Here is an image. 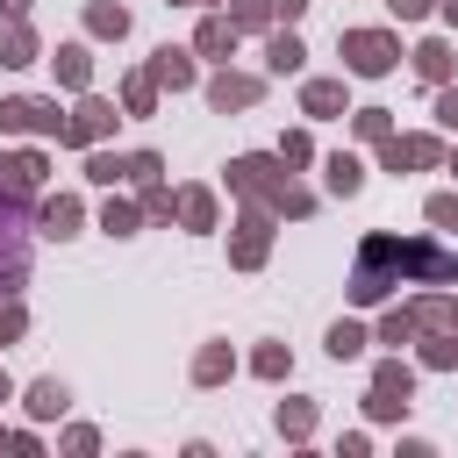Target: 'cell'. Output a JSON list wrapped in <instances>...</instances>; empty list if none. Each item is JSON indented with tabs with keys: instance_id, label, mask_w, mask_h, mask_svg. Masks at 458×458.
<instances>
[{
	"instance_id": "cell-34",
	"label": "cell",
	"mask_w": 458,
	"mask_h": 458,
	"mask_svg": "<svg viewBox=\"0 0 458 458\" xmlns=\"http://www.w3.org/2000/svg\"><path fill=\"white\" fill-rule=\"evenodd\" d=\"M308 157H315V143H308V136H301V129H293V136H286V143H279V165H308Z\"/></svg>"
},
{
	"instance_id": "cell-44",
	"label": "cell",
	"mask_w": 458,
	"mask_h": 458,
	"mask_svg": "<svg viewBox=\"0 0 458 458\" xmlns=\"http://www.w3.org/2000/svg\"><path fill=\"white\" fill-rule=\"evenodd\" d=\"M451 172H458V157H451Z\"/></svg>"
},
{
	"instance_id": "cell-14",
	"label": "cell",
	"mask_w": 458,
	"mask_h": 458,
	"mask_svg": "<svg viewBox=\"0 0 458 458\" xmlns=\"http://www.w3.org/2000/svg\"><path fill=\"white\" fill-rule=\"evenodd\" d=\"M36 222H43V236H72V229H79V200H72V193H50Z\"/></svg>"
},
{
	"instance_id": "cell-26",
	"label": "cell",
	"mask_w": 458,
	"mask_h": 458,
	"mask_svg": "<svg viewBox=\"0 0 458 458\" xmlns=\"http://www.w3.org/2000/svg\"><path fill=\"white\" fill-rule=\"evenodd\" d=\"M358 351H365V329L358 322H336L329 329V358H358Z\"/></svg>"
},
{
	"instance_id": "cell-17",
	"label": "cell",
	"mask_w": 458,
	"mask_h": 458,
	"mask_svg": "<svg viewBox=\"0 0 458 458\" xmlns=\"http://www.w3.org/2000/svg\"><path fill=\"white\" fill-rule=\"evenodd\" d=\"M415 72H422L429 86H444V79H451V43H422V50H415Z\"/></svg>"
},
{
	"instance_id": "cell-39",
	"label": "cell",
	"mask_w": 458,
	"mask_h": 458,
	"mask_svg": "<svg viewBox=\"0 0 458 458\" xmlns=\"http://www.w3.org/2000/svg\"><path fill=\"white\" fill-rule=\"evenodd\" d=\"M265 7H272L279 21H301V7H308V0H265Z\"/></svg>"
},
{
	"instance_id": "cell-20",
	"label": "cell",
	"mask_w": 458,
	"mask_h": 458,
	"mask_svg": "<svg viewBox=\"0 0 458 458\" xmlns=\"http://www.w3.org/2000/svg\"><path fill=\"white\" fill-rule=\"evenodd\" d=\"M229 365H236V358H229V344H208V351L193 358V379H200V386H215V379H229Z\"/></svg>"
},
{
	"instance_id": "cell-41",
	"label": "cell",
	"mask_w": 458,
	"mask_h": 458,
	"mask_svg": "<svg viewBox=\"0 0 458 458\" xmlns=\"http://www.w3.org/2000/svg\"><path fill=\"white\" fill-rule=\"evenodd\" d=\"M444 21H451V29H458V0H444Z\"/></svg>"
},
{
	"instance_id": "cell-22",
	"label": "cell",
	"mask_w": 458,
	"mask_h": 458,
	"mask_svg": "<svg viewBox=\"0 0 458 458\" xmlns=\"http://www.w3.org/2000/svg\"><path fill=\"white\" fill-rule=\"evenodd\" d=\"M301 57H308V50H301L293 36H272V43H265V72H301Z\"/></svg>"
},
{
	"instance_id": "cell-30",
	"label": "cell",
	"mask_w": 458,
	"mask_h": 458,
	"mask_svg": "<svg viewBox=\"0 0 458 458\" xmlns=\"http://www.w3.org/2000/svg\"><path fill=\"white\" fill-rule=\"evenodd\" d=\"M358 136H365V143H386V136H394V129H386V107H365V114H358Z\"/></svg>"
},
{
	"instance_id": "cell-37",
	"label": "cell",
	"mask_w": 458,
	"mask_h": 458,
	"mask_svg": "<svg viewBox=\"0 0 458 458\" xmlns=\"http://www.w3.org/2000/svg\"><path fill=\"white\" fill-rule=\"evenodd\" d=\"M157 172H165V165H157L150 150H136V157H129V179H157Z\"/></svg>"
},
{
	"instance_id": "cell-27",
	"label": "cell",
	"mask_w": 458,
	"mask_h": 458,
	"mask_svg": "<svg viewBox=\"0 0 458 458\" xmlns=\"http://www.w3.org/2000/svg\"><path fill=\"white\" fill-rule=\"evenodd\" d=\"M100 229H107V236H136V208H129V200H107Z\"/></svg>"
},
{
	"instance_id": "cell-32",
	"label": "cell",
	"mask_w": 458,
	"mask_h": 458,
	"mask_svg": "<svg viewBox=\"0 0 458 458\" xmlns=\"http://www.w3.org/2000/svg\"><path fill=\"white\" fill-rule=\"evenodd\" d=\"M408 336H415V315H408V308H401V315H386V322H379V344H408Z\"/></svg>"
},
{
	"instance_id": "cell-4",
	"label": "cell",
	"mask_w": 458,
	"mask_h": 458,
	"mask_svg": "<svg viewBox=\"0 0 458 458\" xmlns=\"http://www.w3.org/2000/svg\"><path fill=\"white\" fill-rule=\"evenodd\" d=\"M29 272V250H21V200H0V293H14Z\"/></svg>"
},
{
	"instance_id": "cell-21",
	"label": "cell",
	"mask_w": 458,
	"mask_h": 458,
	"mask_svg": "<svg viewBox=\"0 0 458 458\" xmlns=\"http://www.w3.org/2000/svg\"><path fill=\"white\" fill-rule=\"evenodd\" d=\"M64 401H72V394H64L57 379H36V386H29V415H43V422H50V415H64Z\"/></svg>"
},
{
	"instance_id": "cell-24",
	"label": "cell",
	"mask_w": 458,
	"mask_h": 458,
	"mask_svg": "<svg viewBox=\"0 0 458 458\" xmlns=\"http://www.w3.org/2000/svg\"><path fill=\"white\" fill-rule=\"evenodd\" d=\"M86 179H93V186H114V179H129V157H107V150H93V157H86Z\"/></svg>"
},
{
	"instance_id": "cell-35",
	"label": "cell",
	"mask_w": 458,
	"mask_h": 458,
	"mask_svg": "<svg viewBox=\"0 0 458 458\" xmlns=\"http://www.w3.org/2000/svg\"><path fill=\"white\" fill-rule=\"evenodd\" d=\"M429 222H437V229H458V193H437V200H429Z\"/></svg>"
},
{
	"instance_id": "cell-12",
	"label": "cell",
	"mask_w": 458,
	"mask_h": 458,
	"mask_svg": "<svg viewBox=\"0 0 458 458\" xmlns=\"http://www.w3.org/2000/svg\"><path fill=\"white\" fill-rule=\"evenodd\" d=\"M193 50H200V57H229V50H236V21H229V14H208L200 36H193Z\"/></svg>"
},
{
	"instance_id": "cell-33",
	"label": "cell",
	"mask_w": 458,
	"mask_h": 458,
	"mask_svg": "<svg viewBox=\"0 0 458 458\" xmlns=\"http://www.w3.org/2000/svg\"><path fill=\"white\" fill-rule=\"evenodd\" d=\"M250 365H258V379H279V372H286V344H265Z\"/></svg>"
},
{
	"instance_id": "cell-36",
	"label": "cell",
	"mask_w": 458,
	"mask_h": 458,
	"mask_svg": "<svg viewBox=\"0 0 458 458\" xmlns=\"http://www.w3.org/2000/svg\"><path fill=\"white\" fill-rule=\"evenodd\" d=\"M437 122H444V129H458V86H451V79L437 86Z\"/></svg>"
},
{
	"instance_id": "cell-1",
	"label": "cell",
	"mask_w": 458,
	"mask_h": 458,
	"mask_svg": "<svg viewBox=\"0 0 458 458\" xmlns=\"http://www.w3.org/2000/svg\"><path fill=\"white\" fill-rule=\"evenodd\" d=\"M401 272H422V279H458V258L451 250H437V243H415V236H372L365 243V258H358V272H351V301L358 308H372Z\"/></svg>"
},
{
	"instance_id": "cell-10",
	"label": "cell",
	"mask_w": 458,
	"mask_h": 458,
	"mask_svg": "<svg viewBox=\"0 0 458 458\" xmlns=\"http://www.w3.org/2000/svg\"><path fill=\"white\" fill-rule=\"evenodd\" d=\"M301 107H308L315 122L344 114V79H308V86H301Z\"/></svg>"
},
{
	"instance_id": "cell-28",
	"label": "cell",
	"mask_w": 458,
	"mask_h": 458,
	"mask_svg": "<svg viewBox=\"0 0 458 458\" xmlns=\"http://www.w3.org/2000/svg\"><path fill=\"white\" fill-rule=\"evenodd\" d=\"M279 429H286V437H308V429H315V408H308V401H286V408H279Z\"/></svg>"
},
{
	"instance_id": "cell-25",
	"label": "cell",
	"mask_w": 458,
	"mask_h": 458,
	"mask_svg": "<svg viewBox=\"0 0 458 458\" xmlns=\"http://www.w3.org/2000/svg\"><path fill=\"white\" fill-rule=\"evenodd\" d=\"M122 100H129V114H150V100H157V79H150V72H136V79L122 86Z\"/></svg>"
},
{
	"instance_id": "cell-38",
	"label": "cell",
	"mask_w": 458,
	"mask_h": 458,
	"mask_svg": "<svg viewBox=\"0 0 458 458\" xmlns=\"http://www.w3.org/2000/svg\"><path fill=\"white\" fill-rule=\"evenodd\" d=\"M386 7H394L401 21H422V14H429V0H386Z\"/></svg>"
},
{
	"instance_id": "cell-15",
	"label": "cell",
	"mask_w": 458,
	"mask_h": 458,
	"mask_svg": "<svg viewBox=\"0 0 458 458\" xmlns=\"http://www.w3.org/2000/svg\"><path fill=\"white\" fill-rule=\"evenodd\" d=\"M179 222H186V229H215V193H208V186H186V193H179Z\"/></svg>"
},
{
	"instance_id": "cell-7",
	"label": "cell",
	"mask_w": 458,
	"mask_h": 458,
	"mask_svg": "<svg viewBox=\"0 0 458 458\" xmlns=\"http://www.w3.org/2000/svg\"><path fill=\"white\" fill-rule=\"evenodd\" d=\"M43 186V150H14L0 157V200H29Z\"/></svg>"
},
{
	"instance_id": "cell-8",
	"label": "cell",
	"mask_w": 458,
	"mask_h": 458,
	"mask_svg": "<svg viewBox=\"0 0 458 458\" xmlns=\"http://www.w3.org/2000/svg\"><path fill=\"white\" fill-rule=\"evenodd\" d=\"M265 222H272V215H265V208H258V215H243V222H236V243H229V258H236V265H243V272H250V265H265V250H272V229H265Z\"/></svg>"
},
{
	"instance_id": "cell-40",
	"label": "cell",
	"mask_w": 458,
	"mask_h": 458,
	"mask_svg": "<svg viewBox=\"0 0 458 458\" xmlns=\"http://www.w3.org/2000/svg\"><path fill=\"white\" fill-rule=\"evenodd\" d=\"M7 7V21H29V0H0Z\"/></svg>"
},
{
	"instance_id": "cell-5",
	"label": "cell",
	"mask_w": 458,
	"mask_h": 458,
	"mask_svg": "<svg viewBox=\"0 0 458 458\" xmlns=\"http://www.w3.org/2000/svg\"><path fill=\"white\" fill-rule=\"evenodd\" d=\"M57 122H64V114H57L50 100H29V93H21V100H0V129H7V136H57Z\"/></svg>"
},
{
	"instance_id": "cell-18",
	"label": "cell",
	"mask_w": 458,
	"mask_h": 458,
	"mask_svg": "<svg viewBox=\"0 0 458 458\" xmlns=\"http://www.w3.org/2000/svg\"><path fill=\"white\" fill-rule=\"evenodd\" d=\"M50 64H57V79H64V86H86V72H93V57H86V43H64V50L50 57Z\"/></svg>"
},
{
	"instance_id": "cell-42",
	"label": "cell",
	"mask_w": 458,
	"mask_h": 458,
	"mask_svg": "<svg viewBox=\"0 0 458 458\" xmlns=\"http://www.w3.org/2000/svg\"><path fill=\"white\" fill-rule=\"evenodd\" d=\"M0 401H7V372H0Z\"/></svg>"
},
{
	"instance_id": "cell-9",
	"label": "cell",
	"mask_w": 458,
	"mask_h": 458,
	"mask_svg": "<svg viewBox=\"0 0 458 458\" xmlns=\"http://www.w3.org/2000/svg\"><path fill=\"white\" fill-rule=\"evenodd\" d=\"M208 100L229 114V107H250L258 100V79H243V72H222V79H208Z\"/></svg>"
},
{
	"instance_id": "cell-43",
	"label": "cell",
	"mask_w": 458,
	"mask_h": 458,
	"mask_svg": "<svg viewBox=\"0 0 458 458\" xmlns=\"http://www.w3.org/2000/svg\"><path fill=\"white\" fill-rule=\"evenodd\" d=\"M172 7H200V0H172Z\"/></svg>"
},
{
	"instance_id": "cell-23",
	"label": "cell",
	"mask_w": 458,
	"mask_h": 458,
	"mask_svg": "<svg viewBox=\"0 0 458 458\" xmlns=\"http://www.w3.org/2000/svg\"><path fill=\"white\" fill-rule=\"evenodd\" d=\"M86 29H93V36H129V7H107V0H100V7L86 14Z\"/></svg>"
},
{
	"instance_id": "cell-2",
	"label": "cell",
	"mask_w": 458,
	"mask_h": 458,
	"mask_svg": "<svg viewBox=\"0 0 458 458\" xmlns=\"http://www.w3.org/2000/svg\"><path fill=\"white\" fill-rule=\"evenodd\" d=\"M344 64L358 72V79H379V72H394V57H401V43L386 36V29H344Z\"/></svg>"
},
{
	"instance_id": "cell-6",
	"label": "cell",
	"mask_w": 458,
	"mask_h": 458,
	"mask_svg": "<svg viewBox=\"0 0 458 458\" xmlns=\"http://www.w3.org/2000/svg\"><path fill=\"white\" fill-rule=\"evenodd\" d=\"M107 129H114V107L107 100H79V114L57 122V143H100Z\"/></svg>"
},
{
	"instance_id": "cell-29",
	"label": "cell",
	"mask_w": 458,
	"mask_h": 458,
	"mask_svg": "<svg viewBox=\"0 0 458 458\" xmlns=\"http://www.w3.org/2000/svg\"><path fill=\"white\" fill-rule=\"evenodd\" d=\"M265 14H272L265 0H236V7H229V21H236V29H265Z\"/></svg>"
},
{
	"instance_id": "cell-11",
	"label": "cell",
	"mask_w": 458,
	"mask_h": 458,
	"mask_svg": "<svg viewBox=\"0 0 458 458\" xmlns=\"http://www.w3.org/2000/svg\"><path fill=\"white\" fill-rule=\"evenodd\" d=\"M401 165H437V136H386V172Z\"/></svg>"
},
{
	"instance_id": "cell-19",
	"label": "cell",
	"mask_w": 458,
	"mask_h": 458,
	"mask_svg": "<svg viewBox=\"0 0 458 458\" xmlns=\"http://www.w3.org/2000/svg\"><path fill=\"white\" fill-rule=\"evenodd\" d=\"M358 186H365V165H358L351 150H336V157H329V193H358Z\"/></svg>"
},
{
	"instance_id": "cell-16",
	"label": "cell",
	"mask_w": 458,
	"mask_h": 458,
	"mask_svg": "<svg viewBox=\"0 0 458 458\" xmlns=\"http://www.w3.org/2000/svg\"><path fill=\"white\" fill-rule=\"evenodd\" d=\"M0 64H36V36H29V21H7V29H0Z\"/></svg>"
},
{
	"instance_id": "cell-13",
	"label": "cell",
	"mask_w": 458,
	"mask_h": 458,
	"mask_svg": "<svg viewBox=\"0 0 458 458\" xmlns=\"http://www.w3.org/2000/svg\"><path fill=\"white\" fill-rule=\"evenodd\" d=\"M150 79H157V86H172V93H179V86H193V57H186V50H172V43H165V50H157V57H150Z\"/></svg>"
},
{
	"instance_id": "cell-3",
	"label": "cell",
	"mask_w": 458,
	"mask_h": 458,
	"mask_svg": "<svg viewBox=\"0 0 458 458\" xmlns=\"http://www.w3.org/2000/svg\"><path fill=\"white\" fill-rule=\"evenodd\" d=\"M408 394H415V372H408L401 358H386V365L372 372V401H365V408L386 422V415H408Z\"/></svg>"
},
{
	"instance_id": "cell-31",
	"label": "cell",
	"mask_w": 458,
	"mask_h": 458,
	"mask_svg": "<svg viewBox=\"0 0 458 458\" xmlns=\"http://www.w3.org/2000/svg\"><path fill=\"white\" fill-rule=\"evenodd\" d=\"M143 215H150V222H165V215H172V193H165L157 179H143Z\"/></svg>"
}]
</instances>
